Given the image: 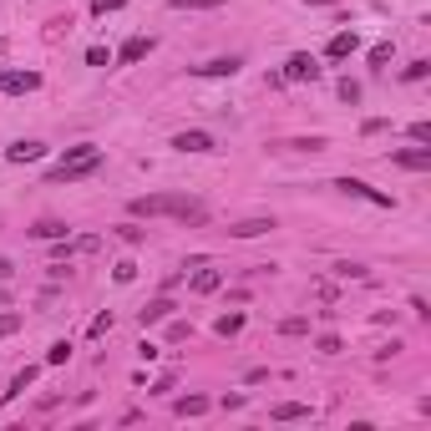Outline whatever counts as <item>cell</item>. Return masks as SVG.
Wrapping results in <instances>:
<instances>
[{
	"label": "cell",
	"instance_id": "obj_8",
	"mask_svg": "<svg viewBox=\"0 0 431 431\" xmlns=\"http://www.w3.org/2000/svg\"><path fill=\"white\" fill-rule=\"evenodd\" d=\"M173 148H178V152H213L218 142L208 137L203 127H193V132H178V137H173Z\"/></svg>",
	"mask_w": 431,
	"mask_h": 431
},
{
	"label": "cell",
	"instance_id": "obj_28",
	"mask_svg": "<svg viewBox=\"0 0 431 431\" xmlns=\"http://www.w3.org/2000/svg\"><path fill=\"white\" fill-rule=\"evenodd\" d=\"M305 330H310V320H299V315L294 320H279V335H305Z\"/></svg>",
	"mask_w": 431,
	"mask_h": 431
},
{
	"label": "cell",
	"instance_id": "obj_4",
	"mask_svg": "<svg viewBox=\"0 0 431 431\" xmlns=\"http://www.w3.org/2000/svg\"><path fill=\"white\" fill-rule=\"evenodd\" d=\"M335 188H340V193H350V198H365V203H375V208H391V193L371 188V183H360V178H335Z\"/></svg>",
	"mask_w": 431,
	"mask_h": 431
},
{
	"label": "cell",
	"instance_id": "obj_1",
	"mask_svg": "<svg viewBox=\"0 0 431 431\" xmlns=\"http://www.w3.org/2000/svg\"><path fill=\"white\" fill-rule=\"evenodd\" d=\"M132 218H178V224H203L208 208L188 193H148V198H132Z\"/></svg>",
	"mask_w": 431,
	"mask_h": 431
},
{
	"label": "cell",
	"instance_id": "obj_25",
	"mask_svg": "<svg viewBox=\"0 0 431 431\" xmlns=\"http://www.w3.org/2000/svg\"><path fill=\"white\" fill-rule=\"evenodd\" d=\"M188 335H193V325H188V320H173V325H167V340H173V345H178V340H188Z\"/></svg>",
	"mask_w": 431,
	"mask_h": 431
},
{
	"label": "cell",
	"instance_id": "obj_12",
	"mask_svg": "<svg viewBox=\"0 0 431 431\" xmlns=\"http://www.w3.org/2000/svg\"><path fill=\"white\" fill-rule=\"evenodd\" d=\"M244 61L239 56H213V61H203V67H193V76H233Z\"/></svg>",
	"mask_w": 431,
	"mask_h": 431
},
{
	"label": "cell",
	"instance_id": "obj_33",
	"mask_svg": "<svg viewBox=\"0 0 431 431\" xmlns=\"http://www.w3.org/2000/svg\"><path fill=\"white\" fill-rule=\"evenodd\" d=\"M107 61H112L107 46H91V51H86V67H107Z\"/></svg>",
	"mask_w": 431,
	"mask_h": 431
},
{
	"label": "cell",
	"instance_id": "obj_36",
	"mask_svg": "<svg viewBox=\"0 0 431 431\" xmlns=\"http://www.w3.org/2000/svg\"><path fill=\"white\" fill-rule=\"evenodd\" d=\"M10 274H16V264H10V259H0V284H5Z\"/></svg>",
	"mask_w": 431,
	"mask_h": 431
},
{
	"label": "cell",
	"instance_id": "obj_35",
	"mask_svg": "<svg viewBox=\"0 0 431 431\" xmlns=\"http://www.w3.org/2000/svg\"><path fill=\"white\" fill-rule=\"evenodd\" d=\"M411 137L416 142H431V122H411Z\"/></svg>",
	"mask_w": 431,
	"mask_h": 431
},
{
	"label": "cell",
	"instance_id": "obj_7",
	"mask_svg": "<svg viewBox=\"0 0 431 431\" xmlns=\"http://www.w3.org/2000/svg\"><path fill=\"white\" fill-rule=\"evenodd\" d=\"M173 310H178V305L163 294V299H148V305L137 310V320H142V330H148V325H163V320H173Z\"/></svg>",
	"mask_w": 431,
	"mask_h": 431
},
{
	"label": "cell",
	"instance_id": "obj_32",
	"mask_svg": "<svg viewBox=\"0 0 431 431\" xmlns=\"http://www.w3.org/2000/svg\"><path fill=\"white\" fill-rule=\"evenodd\" d=\"M127 0H91V16H107V10H122Z\"/></svg>",
	"mask_w": 431,
	"mask_h": 431
},
{
	"label": "cell",
	"instance_id": "obj_31",
	"mask_svg": "<svg viewBox=\"0 0 431 431\" xmlns=\"http://www.w3.org/2000/svg\"><path fill=\"white\" fill-rule=\"evenodd\" d=\"M117 233H122V239H127V244H142V239H148V233H142L137 224H117Z\"/></svg>",
	"mask_w": 431,
	"mask_h": 431
},
{
	"label": "cell",
	"instance_id": "obj_37",
	"mask_svg": "<svg viewBox=\"0 0 431 431\" xmlns=\"http://www.w3.org/2000/svg\"><path fill=\"white\" fill-rule=\"evenodd\" d=\"M310 5H330V0H310Z\"/></svg>",
	"mask_w": 431,
	"mask_h": 431
},
{
	"label": "cell",
	"instance_id": "obj_14",
	"mask_svg": "<svg viewBox=\"0 0 431 431\" xmlns=\"http://www.w3.org/2000/svg\"><path fill=\"white\" fill-rule=\"evenodd\" d=\"M218 284H224V269H203V264H198V274H193L188 290H193V294H213Z\"/></svg>",
	"mask_w": 431,
	"mask_h": 431
},
{
	"label": "cell",
	"instance_id": "obj_11",
	"mask_svg": "<svg viewBox=\"0 0 431 431\" xmlns=\"http://www.w3.org/2000/svg\"><path fill=\"white\" fill-rule=\"evenodd\" d=\"M152 46H158L152 36H132V41H122V51H117V61H122V67H132V61H142Z\"/></svg>",
	"mask_w": 431,
	"mask_h": 431
},
{
	"label": "cell",
	"instance_id": "obj_5",
	"mask_svg": "<svg viewBox=\"0 0 431 431\" xmlns=\"http://www.w3.org/2000/svg\"><path fill=\"white\" fill-rule=\"evenodd\" d=\"M41 86V71H0V91L5 97H21V91H36Z\"/></svg>",
	"mask_w": 431,
	"mask_h": 431
},
{
	"label": "cell",
	"instance_id": "obj_23",
	"mask_svg": "<svg viewBox=\"0 0 431 431\" xmlns=\"http://www.w3.org/2000/svg\"><path fill=\"white\" fill-rule=\"evenodd\" d=\"M107 330H112V310H102V315H97V320L86 325V335H91V340H102V335H107Z\"/></svg>",
	"mask_w": 431,
	"mask_h": 431
},
{
	"label": "cell",
	"instance_id": "obj_6",
	"mask_svg": "<svg viewBox=\"0 0 431 431\" xmlns=\"http://www.w3.org/2000/svg\"><path fill=\"white\" fill-rule=\"evenodd\" d=\"M391 163L411 167V173H431V148H401V152H391Z\"/></svg>",
	"mask_w": 431,
	"mask_h": 431
},
{
	"label": "cell",
	"instance_id": "obj_24",
	"mask_svg": "<svg viewBox=\"0 0 431 431\" xmlns=\"http://www.w3.org/2000/svg\"><path fill=\"white\" fill-rule=\"evenodd\" d=\"M335 274H340V279H365V264H350V259H340V264H335Z\"/></svg>",
	"mask_w": 431,
	"mask_h": 431
},
{
	"label": "cell",
	"instance_id": "obj_3",
	"mask_svg": "<svg viewBox=\"0 0 431 431\" xmlns=\"http://www.w3.org/2000/svg\"><path fill=\"white\" fill-rule=\"evenodd\" d=\"M279 76H284V82H320V61L310 56V51H294V56L284 61Z\"/></svg>",
	"mask_w": 431,
	"mask_h": 431
},
{
	"label": "cell",
	"instance_id": "obj_20",
	"mask_svg": "<svg viewBox=\"0 0 431 431\" xmlns=\"http://www.w3.org/2000/svg\"><path fill=\"white\" fill-rule=\"evenodd\" d=\"M112 279H117V284H132V279H137V264H132V259H117V264H112Z\"/></svg>",
	"mask_w": 431,
	"mask_h": 431
},
{
	"label": "cell",
	"instance_id": "obj_26",
	"mask_svg": "<svg viewBox=\"0 0 431 431\" xmlns=\"http://www.w3.org/2000/svg\"><path fill=\"white\" fill-rule=\"evenodd\" d=\"M431 71V61H411V67L406 71H401V82H421V76Z\"/></svg>",
	"mask_w": 431,
	"mask_h": 431
},
{
	"label": "cell",
	"instance_id": "obj_29",
	"mask_svg": "<svg viewBox=\"0 0 431 431\" xmlns=\"http://www.w3.org/2000/svg\"><path fill=\"white\" fill-rule=\"evenodd\" d=\"M315 345L325 350V356H340V350H345V345H340V335H320V340H315Z\"/></svg>",
	"mask_w": 431,
	"mask_h": 431
},
{
	"label": "cell",
	"instance_id": "obj_16",
	"mask_svg": "<svg viewBox=\"0 0 431 431\" xmlns=\"http://www.w3.org/2000/svg\"><path fill=\"white\" fill-rule=\"evenodd\" d=\"M274 229V218H244V224H233L229 233L233 239H259V233H269Z\"/></svg>",
	"mask_w": 431,
	"mask_h": 431
},
{
	"label": "cell",
	"instance_id": "obj_2",
	"mask_svg": "<svg viewBox=\"0 0 431 431\" xmlns=\"http://www.w3.org/2000/svg\"><path fill=\"white\" fill-rule=\"evenodd\" d=\"M97 167H102V148L82 142V148H67V158H61V163L46 173V183H76V178L97 173Z\"/></svg>",
	"mask_w": 431,
	"mask_h": 431
},
{
	"label": "cell",
	"instance_id": "obj_21",
	"mask_svg": "<svg viewBox=\"0 0 431 431\" xmlns=\"http://www.w3.org/2000/svg\"><path fill=\"white\" fill-rule=\"evenodd\" d=\"M213 330L229 340V335H239V330H244V315H218V325H213Z\"/></svg>",
	"mask_w": 431,
	"mask_h": 431
},
{
	"label": "cell",
	"instance_id": "obj_9",
	"mask_svg": "<svg viewBox=\"0 0 431 431\" xmlns=\"http://www.w3.org/2000/svg\"><path fill=\"white\" fill-rule=\"evenodd\" d=\"M356 51H360V36H356V31H340V36H330L325 56H330V61H345V56H356Z\"/></svg>",
	"mask_w": 431,
	"mask_h": 431
},
{
	"label": "cell",
	"instance_id": "obj_30",
	"mask_svg": "<svg viewBox=\"0 0 431 431\" xmlns=\"http://www.w3.org/2000/svg\"><path fill=\"white\" fill-rule=\"evenodd\" d=\"M16 330H21V315H0V340H10Z\"/></svg>",
	"mask_w": 431,
	"mask_h": 431
},
{
	"label": "cell",
	"instance_id": "obj_17",
	"mask_svg": "<svg viewBox=\"0 0 431 431\" xmlns=\"http://www.w3.org/2000/svg\"><path fill=\"white\" fill-rule=\"evenodd\" d=\"M31 239H51L56 244V239H67V224H61V218H41V224L31 229Z\"/></svg>",
	"mask_w": 431,
	"mask_h": 431
},
{
	"label": "cell",
	"instance_id": "obj_15",
	"mask_svg": "<svg viewBox=\"0 0 431 431\" xmlns=\"http://www.w3.org/2000/svg\"><path fill=\"white\" fill-rule=\"evenodd\" d=\"M269 416H274V421H305L310 406H305V401H279V406H269Z\"/></svg>",
	"mask_w": 431,
	"mask_h": 431
},
{
	"label": "cell",
	"instance_id": "obj_27",
	"mask_svg": "<svg viewBox=\"0 0 431 431\" xmlns=\"http://www.w3.org/2000/svg\"><path fill=\"white\" fill-rule=\"evenodd\" d=\"M386 61H391V41H381V46H371V67H375V71H381V67H386Z\"/></svg>",
	"mask_w": 431,
	"mask_h": 431
},
{
	"label": "cell",
	"instance_id": "obj_19",
	"mask_svg": "<svg viewBox=\"0 0 431 431\" xmlns=\"http://www.w3.org/2000/svg\"><path fill=\"white\" fill-rule=\"evenodd\" d=\"M173 10H224V0H167Z\"/></svg>",
	"mask_w": 431,
	"mask_h": 431
},
{
	"label": "cell",
	"instance_id": "obj_18",
	"mask_svg": "<svg viewBox=\"0 0 431 431\" xmlns=\"http://www.w3.org/2000/svg\"><path fill=\"white\" fill-rule=\"evenodd\" d=\"M173 411H178V416H203V411H208V401H203V396H183Z\"/></svg>",
	"mask_w": 431,
	"mask_h": 431
},
{
	"label": "cell",
	"instance_id": "obj_10",
	"mask_svg": "<svg viewBox=\"0 0 431 431\" xmlns=\"http://www.w3.org/2000/svg\"><path fill=\"white\" fill-rule=\"evenodd\" d=\"M36 375H41V365H21V371H16V381H10V391H0V401H16V396H25V391L36 386Z\"/></svg>",
	"mask_w": 431,
	"mask_h": 431
},
{
	"label": "cell",
	"instance_id": "obj_22",
	"mask_svg": "<svg viewBox=\"0 0 431 431\" xmlns=\"http://www.w3.org/2000/svg\"><path fill=\"white\" fill-rule=\"evenodd\" d=\"M67 360H71V340H56L46 350V365H67Z\"/></svg>",
	"mask_w": 431,
	"mask_h": 431
},
{
	"label": "cell",
	"instance_id": "obj_13",
	"mask_svg": "<svg viewBox=\"0 0 431 431\" xmlns=\"http://www.w3.org/2000/svg\"><path fill=\"white\" fill-rule=\"evenodd\" d=\"M36 158H46V142H10V152H5V163H36Z\"/></svg>",
	"mask_w": 431,
	"mask_h": 431
},
{
	"label": "cell",
	"instance_id": "obj_34",
	"mask_svg": "<svg viewBox=\"0 0 431 431\" xmlns=\"http://www.w3.org/2000/svg\"><path fill=\"white\" fill-rule=\"evenodd\" d=\"M340 102H360V82H350V76H345V82H340Z\"/></svg>",
	"mask_w": 431,
	"mask_h": 431
}]
</instances>
